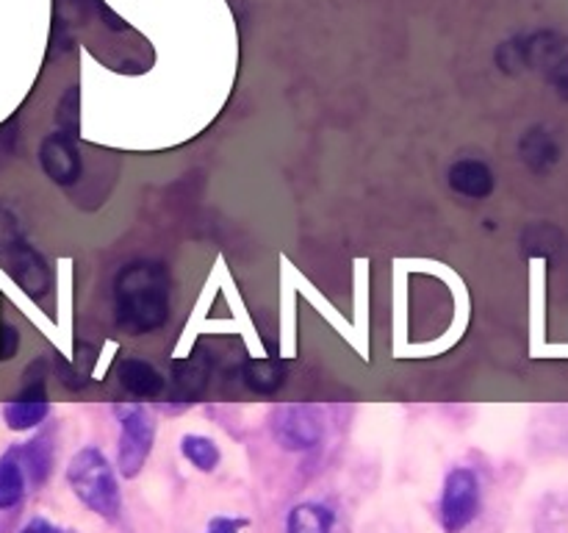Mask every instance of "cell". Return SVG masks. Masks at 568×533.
Returning a JSON list of instances; mask_svg holds the SVG:
<instances>
[{"mask_svg":"<svg viewBox=\"0 0 568 533\" xmlns=\"http://www.w3.org/2000/svg\"><path fill=\"white\" fill-rule=\"evenodd\" d=\"M181 453H184L186 461L192 464V467H197L200 472H214L219 467V447L217 442L208 439V436L203 434H186L184 439H181Z\"/></svg>","mask_w":568,"mask_h":533,"instance_id":"16","label":"cell"},{"mask_svg":"<svg viewBox=\"0 0 568 533\" xmlns=\"http://www.w3.org/2000/svg\"><path fill=\"white\" fill-rule=\"evenodd\" d=\"M544 76L546 81L551 84V89H555L562 100H568V47L557 53V56L546 64Z\"/></svg>","mask_w":568,"mask_h":533,"instance_id":"19","label":"cell"},{"mask_svg":"<svg viewBox=\"0 0 568 533\" xmlns=\"http://www.w3.org/2000/svg\"><path fill=\"white\" fill-rule=\"evenodd\" d=\"M117 378H120V387L125 389L128 394L142 400H153L164 392V383L167 378L161 376L159 367H153L144 359H133V356H125L117 365Z\"/></svg>","mask_w":568,"mask_h":533,"instance_id":"10","label":"cell"},{"mask_svg":"<svg viewBox=\"0 0 568 533\" xmlns=\"http://www.w3.org/2000/svg\"><path fill=\"white\" fill-rule=\"evenodd\" d=\"M0 264L31 301L40 303L53 292L51 264L25 242L18 217L7 209H0Z\"/></svg>","mask_w":568,"mask_h":533,"instance_id":"2","label":"cell"},{"mask_svg":"<svg viewBox=\"0 0 568 533\" xmlns=\"http://www.w3.org/2000/svg\"><path fill=\"white\" fill-rule=\"evenodd\" d=\"M153 442H155L153 414L142 406L125 409L120 417V450H117V461H120L122 476L136 478L139 472H142L150 453H153Z\"/></svg>","mask_w":568,"mask_h":533,"instance_id":"6","label":"cell"},{"mask_svg":"<svg viewBox=\"0 0 568 533\" xmlns=\"http://www.w3.org/2000/svg\"><path fill=\"white\" fill-rule=\"evenodd\" d=\"M29 476H25L20 447H12L0 456V511H9L23 503Z\"/></svg>","mask_w":568,"mask_h":533,"instance_id":"12","label":"cell"},{"mask_svg":"<svg viewBox=\"0 0 568 533\" xmlns=\"http://www.w3.org/2000/svg\"><path fill=\"white\" fill-rule=\"evenodd\" d=\"M67 483L80 503L103 520H117L122 509L114 467L98 447H84L67 464Z\"/></svg>","mask_w":568,"mask_h":533,"instance_id":"3","label":"cell"},{"mask_svg":"<svg viewBox=\"0 0 568 533\" xmlns=\"http://www.w3.org/2000/svg\"><path fill=\"white\" fill-rule=\"evenodd\" d=\"M449 189L469 200H485L494 192L496 178L494 170L480 159H458L447 173Z\"/></svg>","mask_w":568,"mask_h":533,"instance_id":"9","label":"cell"},{"mask_svg":"<svg viewBox=\"0 0 568 533\" xmlns=\"http://www.w3.org/2000/svg\"><path fill=\"white\" fill-rule=\"evenodd\" d=\"M244 525H248V520H233V516H217V520H211V525H208L206 533H239Z\"/></svg>","mask_w":568,"mask_h":533,"instance_id":"21","label":"cell"},{"mask_svg":"<svg viewBox=\"0 0 568 533\" xmlns=\"http://www.w3.org/2000/svg\"><path fill=\"white\" fill-rule=\"evenodd\" d=\"M208 381V370L200 365V359L178 361L173 370V392L181 403H192L203 394Z\"/></svg>","mask_w":568,"mask_h":533,"instance_id":"15","label":"cell"},{"mask_svg":"<svg viewBox=\"0 0 568 533\" xmlns=\"http://www.w3.org/2000/svg\"><path fill=\"white\" fill-rule=\"evenodd\" d=\"M80 98H78V87H69V93L58 100V131L69 133V137H78V126H80Z\"/></svg>","mask_w":568,"mask_h":533,"instance_id":"18","label":"cell"},{"mask_svg":"<svg viewBox=\"0 0 568 533\" xmlns=\"http://www.w3.org/2000/svg\"><path fill=\"white\" fill-rule=\"evenodd\" d=\"M20 348V330L14 325L3 323L0 325V356L3 359H12Z\"/></svg>","mask_w":568,"mask_h":533,"instance_id":"20","label":"cell"},{"mask_svg":"<svg viewBox=\"0 0 568 533\" xmlns=\"http://www.w3.org/2000/svg\"><path fill=\"white\" fill-rule=\"evenodd\" d=\"M40 164L47 178L58 186H73L80 178V153L69 133L56 131L40 145Z\"/></svg>","mask_w":568,"mask_h":533,"instance_id":"7","label":"cell"},{"mask_svg":"<svg viewBox=\"0 0 568 533\" xmlns=\"http://www.w3.org/2000/svg\"><path fill=\"white\" fill-rule=\"evenodd\" d=\"M286 533H334V511L321 503H299L288 511Z\"/></svg>","mask_w":568,"mask_h":533,"instance_id":"14","label":"cell"},{"mask_svg":"<svg viewBox=\"0 0 568 533\" xmlns=\"http://www.w3.org/2000/svg\"><path fill=\"white\" fill-rule=\"evenodd\" d=\"M20 533H58L47 520H31Z\"/></svg>","mask_w":568,"mask_h":533,"instance_id":"22","label":"cell"},{"mask_svg":"<svg viewBox=\"0 0 568 533\" xmlns=\"http://www.w3.org/2000/svg\"><path fill=\"white\" fill-rule=\"evenodd\" d=\"M518 156H522V162L535 175H540L555 167L557 159H560V148H557V140L551 137V131H546L544 126H533L518 140Z\"/></svg>","mask_w":568,"mask_h":533,"instance_id":"11","label":"cell"},{"mask_svg":"<svg viewBox=\"0 0 568 533\" xmlns=\"http://www.w3.org/2000/svg\"><path fill=\"white\" fill-rule=\"evenodd\" d=\"M270 431L283 450L305 453L314 450L325 436L321 412L310 403H283L270 414Z\"/></svg>","mask_w":568,"mask_h":533,"instance_id":"4","label":"cell"},{"mask_svg":"<svg viewBox=\"0 0 568 533\" xmlns=\"http://www.w3.org/2000/svg\"><path fill=\"white\" fill-rule=\"evenodd\" d=\"M480 511V481L466 467H455L444 478L441 503H438V516L447 533H460L474 522Z\"/></svg>","mask_w":568,"mask_h":533,"instance_id":"5","label":"cell"},{"mask_svg":"<svg viewBox=\"0 0 568 533\" xmlns=\"http://www.w3.org/2000/svg\"><path fill=\"white\" fill-rule=\"evenodd\" d=\"M170 273L161 261H131L114 279V319L128 337L153 334L170 317Z\"/></svg>","mask_w":568,"mask_h":533,"instance_id":"1","label":"cell"},{"mask_svg":"<svg viewBox=\"0 0 568 533\" xmlns=\"http://www.w3.org/2000/svg\"><path fill=\"white\" fill-rule=\"evenodd\" d=\"M47 414H51V400H47L45 381H40V378L25 383L23 392L3 406V420H7L12 431L40 428L47 420Z\"/></svg>","mask_w":568,"mask_h":533,"instance_id":"8","label":"cell"},{"mask_svg":"<svg viewBox=\"0 0 568 533\" xmlns=\"http://www.w3.org/2000/svg\"><path fill=\"white\" fill-rule=\"evenodd\" d=\"M20 458H23L25 476L34 483H45L47 476L53 470V447L47 445V439H34L29 445L20 447Z\"/></svg>","mask_w":568,"mask_h":533,"instance_id":"17","label":"cell"},{"mask_svg":"<svg viewBox=\"0 0 568 533\" xmlns=\"http://www.w3.org/2000/svg\"><path fill=\"white\" fill-rule=\"evenodd\" d=\"M241 376L255 394H275L286 383V365L281 359H253Z\"/></svg>","mask_w":568,"mask_h":533,"instance_id":"13","label":"cell"}]
</instances>
